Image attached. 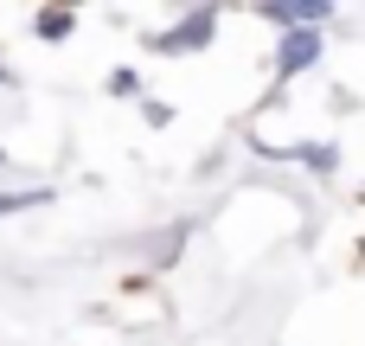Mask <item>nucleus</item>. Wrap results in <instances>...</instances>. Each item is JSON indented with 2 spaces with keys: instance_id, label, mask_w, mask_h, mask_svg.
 <instances>
[{
  "instance_id": "1",
  "label": "nucleus",
  "mask_w": 365,
  "mask_h": 346,
  "mask_svg": "<svg viewBox=\"0 0 365 346\" xmlns=\"http://www.w3.org/2000/svg\"><path fill=\"white\" fill-rule=\"evenodd\" d=\"M212 32H218V13H212V6H186V13H180V26L154 32L148 45H154L160 58H180V51H199V45H205Z\"/></svg>"
},
{
  "instance_id": "2",
  "label": "nucleus",
  "mask_w": 365,
  "mask_h": 346,
  "mask_svg": "<svg viewBox=\"0 0 365 346\" xmlns=\"http://www.w3.org/2000/svg\"><path fill=\"white\" fill-rule=\"evenodd\" d=\"M314 64H321V32H282V45H276V83H289V77H302Z\"/></svg>"
},
{
  "instance_id": "3",
  "label": "nucleus",
  "mask_w": 365,
  "mask_h": 346,
  "mask_svg": "<svg viewBox=\"0 0 365 346\" xmlns=\"http://www.w3.org/2000/svg\"><path fill=\"white\" fill-rule=\"evenodd\" d=\"M32 26H38V39H71V26H77V13H71V6H45V13H38Z\"/></svg>"
},
{
  "instance_id": "4",
  "label": "nucleus",
  "mask_w": 365,
  "mask_h": 346,
  "mask_svg": "<svg viewBox=\"0 0 365 346\" xmlns=\"http://www.w3.org/2000/svg\"><path fill=\"white\" fill-rule=\"evenodd\" d=\"M295 154H302V161H308L314 173H334V167H340V154H334L327 141H314V148H295Z\"/></svg>"
},
{
  "instance_id": "5",
  "label": "nucleus",
  "mask_w": 365,
  "mask_h": 346,
  "mask_svg": "<svg viewBox=\"0 0 365 346\" xmlns=\"http://www.w3.org/2000/svg\"><path fill=\"white\" fill-rule=\"evenodd\" d=\"M109 90H115V96H135V90H141V77H135V71H115V77H109Z\"/></svg>"
},
{
  "instance_id": "6",
  "label": "nucleus",
  "mask_w": 365,
  "mask_h": 346,
  "mask_svg": "<svg viewBox=\"0 0 365 346\" xmlns=\"http://www.w3.org/2000/svg\"><path fill=\"white\" fill-rule=\"evenodd\" d=\"M0 83H6V64H0Z\"/></svg>"
},
{
  "instance_id": "7",
  "label": "nucleus",
  "mask_w": 365,
  "mask_h": 346,
  "mask_svg": "<svg viewBox=\"0 0 365 346\" xmlns=\"http://www.w3.org/2000/svg\"><path fill=\"white\" fill-rule=\"evenodd\" d=\"M0 167H6V148H0Z\"/></svg>"
}]
</instances>
